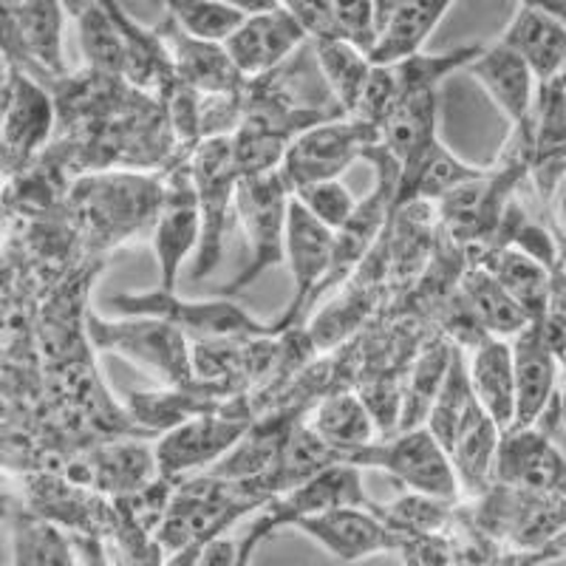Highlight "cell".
I'll list each match as a JSON object with an SVG mask.
<instances>
[{"label": "cell", "instance_id": "obj_46", "mask_svg": "<svg viewBox=\"0 0 566 566\" xmlns=\"http://www.w3.org/2000/svg\"><path fill=\"white\" fill-rule=\"evenodd\" d=\"M524 3L541 9V12L549 14L553 20H558L560 27L566 29V0H524Z\"/></svg>", "mask_w": 566, "mask_h": 566}, {"label": "cell", "instance_id": "obj_35", "mask_svg": "<svg viewBox=\"0 0 566 566\" xmlns=\"http://www.w3.org/2000/svg\"><path fill=\"white\" fill-rule=\"evenodd\" d=\"M77 23L80 52L88 69L108 74V77L125 80V65H128V54H125V38L119 32V23L114 20L111 9L103 0H97L83 18L74 20Z\"/></svg>", "mask_w": 566, "mask_h": 566}, {"label": "cell", "instance_id": "obj_27", "mask_svg": "<svg viewBox=\"0 0 566 566\" xmlns=\"http://www.w3.org/2000/svg\"><path fill=\"white\" fill-rule=\"evenodd\" d=\"M439 91L399 94L380 125V145L406 168L431 142L439 139Z\"/></svg>", "mask_w": 566, "mask_h": 566}, {"label": "cell", "instance_id": "obj_29", "mask_svg": "<svg viewBox=\"0 0 566 566\" xmlns=\"http://www.w3.org/2000/svg\"><path fill=\"white\" fill-rule=\"evenodd\" d=\"M453 7L457 0H399V7L386 20L377 45L371 49L374 63H399L422 52Z\"/></svg>", "mask_w": 566, "mask_h": 566}, {"label": "cell", "instance_id": "obj_30", "mask_svg": "<svg viewBox=\"0 0 566 566\" xmlns=\"http://www.w3.org/2000/svg\"><path fill=\"white\" fill-rule=\"evenodd\" d=\"M459 297L484 335L507 337L510 340L527 323H533L527 312L507 295L502 283L495 281L488 266L479 264V261H470V266L464 270L462 281H459Z\"/></svg>", "mask_w": 566, "mask_h": 566}, {"label": "cell", "instance_id": "obj_20", "mask_svg": "<svg viewBox=\"0 0 566 566\" xmlns=\"http://www.w3.org/2000/svg\"><path fill=\"white\" fill-rule=\"evenodd\" d=\"M159 32L174 54L176 74L181 83H187L199 94H241L247 88L250 80L241 74L239 65L232 63L224 43L190 38V34L179 32L170 20Z\"/></svg>", "mask_w": 566, "mask_h": 566}, {"label": "cell", "instance_id": "obj_38", "mask_svg": "<svg viewBox=\"0 0 566 566\" xmlns=\"http://www.w3.org/2000/svg\"><path fill=\"white\" fill-rule=\"evenodd\" d=\"M159 3L168 9V20L179 32L216 43H224L247 18L239 9L224 7L219 0H159Z\"/></svg>", "mask_w": 566, "mask_h": 566}, {"label": "cell", "instance_id": "obj_25", "mask_svg": "<svg viewBox=\"0 0 566 566\" xmlns=\"http://www.w3.org/2000/svg\"><path fill=\"white\" fill-rule=\"evenodd\" d=\"M306 422L337 453V459L354 448L377 442V431H380L366 397L352 388H335L323 394L306 411Z\"/></svg>", "mask_w": 566, "mask_h": 566}, {"label": "cell", "instance_id": "obj_40", "mask_svg": "<svg viewBox=\"0 0 566 566\" xmlns=\"http://www.w3.org/2000/svg\"><path fill=\"white\" fill-rule=\"evenodd\" d=\"M332 27L337 38L368 54L380 38V18L371 0H332Z\"/></svg>", "mask_w": 566, "mask_h": 566}, {"label": "cell", "instance_id": "obj_39", "mask_svg": "<svg viewBox=\"0 0 566 566\" xmlns=\"http://www.w3.org/2000/svg\"><path fill=\"white\" fill-rule=\"evenodd\" d=\"M292 196H295L317 221H323V224L332 227L335 232L348 224V219H352L357 205H360L340 179L312 181V185H303L301 190H295Z\"/></svg>", "mask_w": 566, "mask_h": 566}, {"label": "cell", "instance_id": "obj_17", "mask_svg": "<svg viewBox=\"0 0 566 566\" xmlns=\"http://www.w3.org/2000/svg\"><path fill=\"white\" fill-rule=\"evenodd\" d=\"M513 346L515 368V424L513 428H530L538 424L541 417L549 411L558 391V368L560 360L555 357L553 346L544 337L541 321L527 323L515 337Z\"/></svg>", "mask_w": 566, "mask_h": 566}, {"label": "cell", "instance_id": "obj_33", "mask_svg": "<svg viewBox=\"0 0 566 566\" xmlns=\"http://www.w3.org/2000/svg\"><path fill=\"white\" fill-rule=\"evenodd\" d=\"M12 564H80L74 533L38 510H20L9 522Z\"/></svg>", "mask_w": 566, "mask_h": 566}, {"label": "cell", "instance_id": "obj_24", "mask_svg": "<svg viewBox=\"0 0 566 566\" xmlns=\"http://www.w3.org/2000/svg\"><path fill=\"white\" fill-rule=\"evenodd\" d=\"M484 168L468 165L459 159L442 139L431 142L422 154L413 161H408L406 168H399V185L397 199H394V210L399 207L422 201V205H437L444 196H451L468 181L479 179Z\"/></svg>", "mask_w": 566, "mask_h": 566}, {"label": "cell", "instance_id": "obj_43", "mask_svg": "<svg viewBox=\"0 0 566 566\" xmlns=\"http://www.w3.org/2000/svg\"><path fill=\"white\" fill-rule=\"evenodd\" d=\"M196 564H239V541H230L224 535L205 541L196 549Z\"/></svg>", "mask_w": 566, "mask_h": 566}, {"label": "cell", "instance_id": "obj_5", "mask_svg": "<svg viewBox=\"0 0 566 566\" xmlns=\"http://www.w3.org/2000/svg\"><path fill=\"white\" fill-rule=\"evenodd\" d=\"M340 462H352L363 470H382L411 493L433 495L442 502L462 499L451 457L428 424L397 431L386 442L354 448V451L343 453Z\"/></svg>", "mask_w": 566, "mask_h": 566}, {"label": "cell", "instance_id": "obj_21", "mask_svg": "<svg viewBox=\"0 0 566 566\" xmlns=\"http://www.w3.org/2000/svg\"><path fill=\"white\" fill-rule=\"evenodd\" d=\"M502 428L493 422L482 406L470 408L468 417L462 419L459 431L448 442V457H451L453 470H457L462 499H479L493 488L495 457H499V444H502Z\"/></svg>", "mask_w": 566, "mask_h": 566}, {"label": "cell", "instance_id": "obj_26", "mask_svg": "<svg viewBox=\"0 0 566 566\" xmlns=\"http://www.w3.org/2000/svg\"><path fill=\"white\" fill-rule=\"evenodd\" d=\"M111 9L114 20L119 23V32L125 38V54H128V65H125V80L134 88L148 91V94H165L170 85L179 80L176 74L174 54H170L168 43L161 38L159 29H145L139 20L130 18L128 9L119 0H103Z\"/></svg>", "mask_w": 566, "mask_h": 566}, {"label": "cell", "instance_id": "obj_4", "mask_svg": "<svg viewBox=\"0 0 566 566\" xmlns=\"http://www.w3.org/2000/svg\"><path fill=\"white\" fill-rule=\"evenodd\" d=\"M292 190L281 179L277 170L261 176H241L239 196H235V212L244 227L250 258L235 272L230 283H224L219 295L230 297L247 290L264 272L275 270L286 261V221H290Z\"/></svg>", "mask_w": 566, "mask_h": 566}, {"label": "cell", "instance_id": "obj_48", "mask_svg": "<svg viewBox=\"0 0 566 566\" xmlns=\"http://www.w3.org/2000/svg\"><path fill=\"white\" fill-rule=\"evenodd\" d=\"M374 9H377V18H380V29L386 27V20L391 18L394 9L399 7V0H371Z\"/></svg>", "mask_w": 566, "mask_h": 566}, {"label": "cell", "instance_id": "obj_18", "mask_svg": "<svg viewBox=\"0 0 566 566\" xmlns=\"http://www.w3.org/2000/svg\"><path fill=\"white\" fill-rule=\"evenodd\" d=\"M530 181L535 196L547 207L549 196L566 176V85L564 74L553 83L538 85L535 108L530 114Z\"/></svg>", "mask_w": 566, "mask_h": 566}, {"label": "cell", "instance_id": "obj_3", "mask_svg": "<svg viewBox=\"0 0 566 566\" xmlns=\"http://www.w3.org/2000/svg\"><path fill=\"white\" fill-rule=\"evenodd\" d=\"M108 310L114 315H148L161 317V321L174 323L181 328L190 340L212 343V340H239V337H277L272 323L258 321L239 303L230 297H212V301H187L176 295V290L168 286H156L148 292H116L108 301Z\"/></svg>", "mask_w": 566, "mask_h": 566}, {"label": "cell", "instance_id": "obj_11", "mask_svg": "<svg viewBox=\"0 0 566 566\" xmlns=\"http://www.w3.org/2000/svg\"><path fill=\"white\" fill-rule=\"evenodd\" d=\"M332 261H335V230L317 221L292 196L290 221H286V261H283V264H290L292 272V297L286 310L272 323L275 335L303 326L306 312L323 295Z\"/></svg>", "mask_w": 566, "mask_h": 566}, {"label": "cell", "instance_id": "obj_8", "mask_svg": "<svg viewBox=\"0 0 566 566\" xmlns=\"http://www.w3.org/2000/svg\"><path fill=\"white\" fill-rule=\"evenodd\" d=\"M374 142H380V130L374 125L357 116H335L301 130L283 154L277 174L292 193L312 181L340 179Z\"/></svg>", "mask_w": 566, "mask_h": 566}, {"label": "cell", "instance_id": "obj_47", "mask_svg": "<svg viewBox=\"0 0 566 566\" xmlns=\"http://www.w3.org/2000/svg\"><path fill=\"white\" fill-rule=\"evenodd\" d=\"M60 3H63V9L69 12L71 20H77V18H83V14L88 12V9L94 7L97 0H60Z\"/></svg>", "mask_w": 566, "mask_h": 566}, {"label": "cell", "instance_id": "obj_37", "mask_svg": "<svg viewBox=\"0 0 566 566\" xmlns=\"http://www.w3.org/2000/svg\"><path fill=\"white\" fill-rule=\"evenodd\" d=\"M473 406H476V394H473V386H470L468 377V357H464V348L457 346L451 368H448V377H444L442 388H439L437 399H433L431 413L424 419V424L442 442V448H448V442L459 431V424H462V419L468 417V411Z\"/></svg>", "mask_w": 566, "mask_h": 566}, {"label": "cell", "instance_id": "obj_16", "mask_svg": "<svg viewBox=\"0 0 566 566\" xmlns=\"http://www.w3.org/2000/svg\"><path fill=\"white\" fill-rule=\"evenodd\" d=\"M297 533L310 535L326 553L340 560H360L380 553H399L402 538L397 530L386 524L377 504L360 507V504H346V507L326 510L321 515L303 518L295 524Z\"/></svg>", "mask_w": 566, "mask_h": 566}, {"label": "cell", "instance_id": "obj_28", "mask_svg": "<svg viewBox=\"0 0 566 566\" xmlns=\"http://www.w3.org/2000/svg\"><path fill=\"white\" fill-rule=\"evenodd\" d=\"M479 264L490 270V275L502 283L507 295L513 297L530 321H544L549 310V277L553 270L541 264L538 258L515 247H490L476 255Z\"/></svg>", "mask_w": 566, "mask_h": 566}, {"label": "cell", "instance_id": "obj_10", "mask_svg": "<svg viewBox=\"0 0 566 566\" xmlns=\"http://www.w3.org/2000/svg\"><path fill=\"white\" fill-rule=\"evenodd\" d=\"M161 179L145 176H88L74 190L77 210L85 219V227L97 241H119L130 232L154 227L156 207H159Z\"/></svg>", "mask_w": 566, "mask_h": 566}, {"label": "cell", "instance_id": "obj_45", "mask_svg": "<svg viewBox=\"0 0 566 566\" xmlns=\"http://www.w3.org/2000/svg\"><path fill=\"white\" fill-rule=\"evenodd\" d=\"M219 3L239 9L241 14H255V12H266V9L281 7V0H219Z\"/></svg>", "mask_w": 566, "mask_h": 566}, {"label": "cell", "instance_id": "obj_15", "mask_svg": "<svg viewBox=\"0 0 566 566\" xmlns=\"http://www.w3.org/2000/svg\"><path fill=\"white\" fill-rule=\"evenodd\" d=\"M493 484L524 493H566V453L544 424L502 433Z\"/></svg>", "mask_w": 566, "mask_h": 566}, {"label": "cell", "instance_id": "obj_41", "mask_svg": "<svg viewBox=\"0 0 566 566\" xmlns=\"http://www.w3.org/2000/svg\"><path fill=\"white\" fill-rule=\"evenodd\" d=\"M399 99V88H397V77H394L391 65L374 63L371 74H368L366 85H363V94L354 105V111L348 116H357L363 123L374 125V128L380 130L382 119H386L388 111L394 108V103Z\"/></svg>", "mask_w": 566, "mask_h": 566}, {"label": "cell", "instance_id": "obj_36", "mask_svg": "<svg viewBox=\"0 0 566 566\" xmlns=\"http://www.w3.org/2000/svg\"><path fill=\"white\" fill-rule=\"evenodd\" d=\"M482 49L484 43H464V45H457V49H451V52H437V54H428L422 49V52L411 54V57L399 60V63H388V65L394 69L399 94L439 91V85L451 77L453 71L468 69V65L479 57Z\"/></svg>", "mask_w": 566, "mask_h": 566}, {"label": "cell", "instance_id": "obj_31", "mask_svg": "<svg viewBox=\"0 0 566 566\" xmlns=\"http://www.w3.org/2000/svg\"><path fill=\"white\" fill-rule=\"evenodd\" d=\"M457 346L459 343L448 340V337H439V340L428 343L417 354V360L406 371V388H402V408H399L397 431H408V428L424 424V419H428V413L433 408V399H437L439 388H442L444 377H448V368H451Z\"/></svg>", "mask_w": 566, "mask_h": 566}, {"label": "cell", "instance_id": "obj_22", "mask_svg": "<svg viewBox=\"0 0 566 566\" xmlns=\"http://www.w3.org/2000/svg\"><path fill=\"white\" fill-rule=\"evenodd\" d=\"M468 377L479 406L502 431H510L515 424V368L507 337L484 335L473 343L468 354Z\"/></svg>", "mask_w": 566, "mask_h": 566}, {"label": "cell", "instance_id": "obj_14", "mask_svg": "<svg viewBox=\"0 0 566 566\" xmlns=\"http://www.w3.org/2000/svg\"><path fill=\"white\" fill-rule=\"evenodd\" d=\"M310 43L312 34L306 27L283 7L247 14L239 29L224 40L232 63L239 65L247 80L266 77Z\"/></svg>", "mask_w": 566, "mask_h": 566}, {"label": "cell", "instance_id": "obj_13", "mask_svg": "<svg viewBox=\"0 0 566 566\" xmlns=\"http://www.w3.org/2000/svg\"><path fill=\"white\" fill-rule=\"evenodd\" d=\"M250 424V417L227 411H205L174 424L154 448L159 473L179 484L199 470H210L239 444Z\"/></svg>", "mask_w": 566, "mask_h": 566}, {"label": "cell", "instance_id": "obj_19", "mask_svg": "<svg viewBox=\"0 0 566 566\" xmlns=\"http://www.w3.org/2000/svg\"><path fill=\"white\" fill-rule=\"evenodd\" d=\"M464 71L473 83L482 85L490 103L507 116L510 125H522L533 114L541 83L535 80L533 69L502 40L484 43L479 57Z\"/></svg>", "mask_w": 566, "mask_h": 566}, {"label": "cell", "instance_id": "obj_7", "mask_svg": "<svg viewBox=\"0 0 566 566\" xmlns=\"http://www.w3.org/2000/svg\"><path fill=\"white\" fill-rule=\"evenodd\" d=\"M201 244V207L193 176V154H179L161 176L159 207L154 219V255L159 283L176 290L181 264Z\"/></svg>", "mask_w": 566, "mask_h": 566}, {"label": "cell", "instance_id": "obj_42", "mask_svg": "<svg viewBox=\"0 0 566 566\" xmlns=\"http://www.w3.org/2000/svg\"><path fill=\"white\" fill-rule=\"evenodd\" d=\"M281 7L290 9L301 20L306 32L312 34V40L335 34V27H332V0H281Z\"/></svg>", "mask_w": 566, "mask_h": 566}, {"label": "cell", "instance_id": "obj_44", "mask_svg": "<svg viewBox=\"0 0 566 566\" xmlns=\"http://www.w3.org/2000/svg\"><path fill=\"white\" fill-rule=\"evenodd\" d=\"M547 212H549V224L555 227V235H558L560 241V250H566V176L558 181L553 196H549Z\"/></svg>", "mask_w": 566, "mask_h": 566}, {"label": "cell", "instance_id": "obj_6", "mask_svg": "<svg viewBox=\"0 0 566 566\" xmlns=\"http://www.w3.org/2000/svg\"><path fill=\"white\" fill-rule=\"evenodd\" d=\"M193 176L201 207V244L196 252L193 281L212 275L224 258V241L235 212L239 196V165L232 156L230 136L201 139L193 150Z\"/></svg>", "mask_w": 566, "mask_h": 566}, {"label": "cell", "instance_id": "obj_2", "mask_svg": "<svg viewBox=\"0 0 566 566\" xmlns=\"http://www.w3.org/2000/svg\"><path fill=\"white\" fill-rule=\"evenodd\" d=\"M346 504H360V507L377 504L363 488V468L352 462L328 464L295 488L272 495L270 502L255 510V518L247 527L244 538L239 541V564H247L270 535L295 527L303 518L321 515L326 510L346 507Z\"/></svg>", "mask_w": 566, "mask_h": 566}, {"label": "cell", "instance_id": "obj_1", "mask_svg": "<svg viewBox=\"0 0 566 566\" xmlns=\"http://www.w3.org/2000/svg\"><path fill=\"white\" fill-rule=\"evenodd\" d=\"M91 346L125 357L165 386H193V340L174 323L148 315H119L114 321L85 312Z\"/></svg>", "mask_w": 566, "mask_h": 566}, {"label": "cell", "instance_id": "obj_23", "mask_svg": "<svg viewBox=\"0 0 566 566\" xmlns=\"http://www.w3.org/2000/svg\"><path fill=\"white\" fill-rule=\"evenodd\" d=\"M499 40L533 69L541 85L553 83L566 71V29L524 0H518Z\"/></svg>", "mask_w": 566, "mask_h": 566}, {"label": "cell", "instance_id": "obj_34", "mask_svg": "<svg viewBox=\"0 0 566 566\" xmlns=\"http://www.w3.org/2000/svg\"><path fill=\"white\" fill-rule=\"evenodd\" d=\"M312 54H315L317 71H321L326 88L332 91L335 103L346 114H352L363 94V85H366L368 74H371V54L357 49L348 40L337 38V34L312 40Z\"/></svg>", "mask_w": 566, "mask_h": 566}, {"label": "cell", "instance_id": "obj_9", "mask_svg": "<svg viewBox=\"0 0 566 566\" xmlns=\"http://www.w3.org/2000/svg\"><path fill=\"white\" fill-rule=\"evenodd\" d=\"M69 12L60 0H3V52L7 63L43 83L69 74L63 32Z\"/></svg>", "mask_w": 566, "mask_h": 566}, {"label": "cell", "instance_id": "obj_32", "mask_svg": "<svg viewBox=\"0 0 566 566\" xmlns=\"http://www.w3.org/2000/svg\"><path fill=\"white\" fill-rule=\"evenodd\" d=\"M156 476H159L156 451L142 442H108L88 459V488L94 484L114 499L145 488Z\"/></svg>", "mask_w": 566, "mask_h": 566}, {"label": "cell", "instance_id": "obj_12", "mask_svg": "<svg viewBox=\"0 0 566 566\" xmlns=\"http://www.w3.org/2000/svg\"><path fill=\"white\" fill-rule=\"evenodd\" d=\"M57 99L43 80L7 63L3 74V154L7 174H27L57 128Z\"/></svg>", "mask_w": 566, "mask_h": 566}]
</instances>
